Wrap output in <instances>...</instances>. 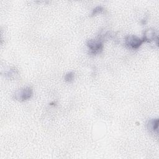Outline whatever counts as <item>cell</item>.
<instances>
[{
  "label": "cell",
  "mask_w": 159,
  "mask_h": 159,
  "mask_svg": "<svg viewBox=\"0 0 159 159\" xmlns=\"http://www.w3.org/2000/svg\"><path fill=\"white\" fill-rule=\"evenodd\" d=\"M33 95V90L30 87L22 88L17 89L14 93V98L20 102L30 99Z\"/></svg>",
  "instance_id": "1"
},
{
  "label": "cell",
  "mask_w": 159,
  "mask_h": 159,
  "mask_svg": "<svg viewBox=\"0 0 159 159\" xmlns=\"http://www.w3.org/2000/svg\"><path fill=\"white\" fill-rule=\"evenodd\" d=\"M86 45L92 55H97L100 53L103 49V43L99 39H90L86 42Z\"/></svg>",
  "instance_id": "2"
},
{
  "label": "cell",
  "mask_w": 159,
  "mask_h": 159,
  "mask_svg": "<svg viewBox=\"0 0 159 159\" xmlns=\"http://www.w3.org/2000/svg\"><path fill=\"white\" fill-rule=\"evenodd\" d=\"M143 42L142 39L134 35H129L125 38V45L132 50L138 49Z\"/></svg>",
  "instance_id": "3"
},
{
  "label": "cell",
  "mask_w": 159,
  "mask_h": 159,
  "mask_svg": "<svg viewBox=\"0 0 159 159\" xmlns=\"http://www.w3.org/2000/svg\"><path fill=\"white\" fill-rule=\"evenodd\" d=\"M157 37L155 30L153 29H148L145 30L142 40L143 42H151L153 40L155 41Z\"/></svg>",
  "instance_id": "4"
},
{
  "label": "cell",
  "mask_w": 159,
  "mask_h": 159,
  "mask_svg": "<svg viewBox=\"0 0 159 159\" xmlns=\"http://www.w3.org/2000/svg\"><path fill=\"white\" fill-rule=\"evenodd\" d=\"M147 129L152 133L158 135V119H150L147 124Z\"/></svg>",
  "instance_id": "5"
},
{
  "label": "cell",
  "mask_w": 159,
  "mask_h": 159,
  "mask_svg": "<svg viewBox=\"0 0 159 159\" xmlns=\"http://www.w3.org/2000/svg\"><path fill=\"white\" fill-rule=\"evenodd\" d=\"M74 77H75V73L72 71H70V72H68L65 75V80L67 82H71L74 79Z\"/></svg>",
  "instance_id": "6"
},
{
  "label": "cell",
  "mask_w": 159,
  "mask_h": 159,
  "mask_svg": "<svg viewBox=\"0 0 159 159\" xmlns=\"http://www.w3.org/2000/svg\"><path fill=\"white\" fill-rule=\"evenodd\" d=\"M103 10H104V8L102 6H101L96 7L95 8L93 9V10L92 11L91 16H96V14L101 13L103 11Z\"/></svg>",
  "instance_id": "7"
}]
</instances>
